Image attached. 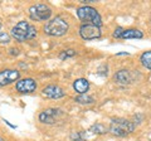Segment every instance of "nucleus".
<instances>
[{
    "label": "nucleus",
    "instance_id": "f257e3e1",
    "mask_svg": "<svg viewBox=\"0 0 151 141\" xmlns=\"http://www.w3.org/2000/svg\"><path fill=\"white\" fill-rule=\"evenodd\" d=\"M12 35L13 38L18 42H25L30 40L37 37V29L25 20H20L13 27L12 29Z\"/></svg>",
    "mask_w": 151,
    "mask_h": 141
},
{
    "label": "nucleus",
    "instance_id": "f03ea898",
    "mask_svg": "<svg viewBox=\"0 0 151 141\" xmlns=\"http://www.w3.org/2000/svg\"><path fill=\"white\" fill-rule=\"evenodd\" d=\"M134 130H135L134 122H131L130 120H126V119H121V117L112 119L110 127H108V131L113 136H117V137H125V136L134 132Z\"/></svg>",
    "mask_w": 151,
    "mask_h": 141
},
{
    "label": "nucleus",
    "instance_id": "7ed1b4c3",
    "mask_svg": "<svg viewBox=\"0 0 151 141\" xmlns=\"http://www.w3.org/2000/svg\"><path fill=\"white\" fill-rule=\"evenodd\" d=\"M77 17L83 24H92L100 28L102 25V18L100 15V13L92 6H88V5L79 6L77 9Z\"/></svg>",
    "mask_w": 151,
    "mask_h": 141
},
{
    "label": "nucleus",
    "instance_id": "20e7f679",
    "mask_svg": "<svg viewBox=\"0 0 151 141\" xmlns=\"http://www.w3.org/2000/svg\"><path fill=\"white\" fill-rule=\"evenodd\" d=\"M68 22L63 19L62 17H55L53 19L45 23L44 25V33L50 37H62L68 32Z\"/></svg>",
    "mask_w": 151,
    "mask_h": 141
},
{
    "label": "nucleus",
    "instance_id": "39448f33",
    "mask_svg": "<svg viewBox=\"0 0 151 141\" xmlns=\"http://www.w3.org/2000/svg\"><path fill=\"white\" fill-rule=\"evenodd\" d=\"M29 15L35 22H44L52 17V9L45 4H38L29 8Z\"/></svg>",
    "mask_w": 151,
    "mask_h": 141
},
{
    "label": "nucleus",
    "instance_id": "423d86ee",
    "mask_svg": "<svg viewBox=\"0 0 151 141\" xmlns=\"http://www.w3.org/2000/svg\"><path fill=\"white\" fill-rule=\"evenodd\" d=\"M63 116V111L60 109H47L39 114V121L42 124L53 125Z\"/></svg>",
    "mask_w": 151,
    "mask_h": 141
},
{
    "label": "nucleus",
    "instance_id": "0eeeda50",
    "mask_svg": "<svg viewBox=\"0 0 151 141\" xmlns=\"http://www.w3.org/2000/svg\"><path fill=\"white\" fill-rule=\"evenodd\" d=\"M79 35L84 40H93V39L101 38L102 32L100 27H96L92 24H82L81 28H79Z\"/></svg>",
    "mask_w": 151,
    "mask_h": 141
},
{
    "label": "nucleus",
    "instance_id": "6e6552de",
    "mask_svg": "<svg viewBox=\"0 0 151 141\" xmlns=\"http://www.w3.org/2000/svg\"><path fill=\"white\" fill-rule=\"evenodd\" d=\"M20 78V72L15 69L0 70V87H5L13 82H18Z\"/></svg>",
    "mask_w": 151,
    "mask_h": 141
},
{
    "label": "nucleus",
    "instance_id": "1a4fd4ad",
    "mask_svg": "<svg viewBox=\"0 0 151 141\" xmlns=\"http://www.w3.org/2000/svg\"><path fill=\"white\" fill-rule=\"evenodd\" d=\"M15 88L20 93H32L37 90V82L33 78H23L17 82Z\"/></svg>",
    "mask_w": 151,
    "mask_h": 141
},
{
    "label": "nucleus",
    "instance_id": "9d476101",
    "mask_svg": "<svg viewBox=\"0 0 151 141\" xmlns=\"http://www.w3.org/2000/svg\"><path fill=\"white\" fill-rule=\"evenodd\" d=\"M42 95L47 98H50V100H58V98H62L65 96V92L59 86L49 84V86H47L42 90Z\"/></svg>",
    "mask_w": 151,
    "mask_h": 141
},
{
    "label": "nucleus",
    "instance_id": "9b49d317",
    "mask_svg": "<svg viewBox=\"0 0 151 141\" xmlns=\"http://www.w3.org/2000/svg\"><path fill=\"white\" fill-rule=\"evenodd\" d=\"M115 81L119 84H130L132 82V74L129 69H120L115 73Z\"/></svg>",
    "mask_w": 151,
    "mask_h": 141
},
{
    "label": "nucleus",
    "instance_id": "f8f14e48",
    "mask_svg": "<svg viewBox=\"0 0 151 141\" xmlns=\"http://www.w3.org/2000/svg\"><path fill=\"white\" fill-rule=\"evenodd\" d=\"M73 88L79 95H86V92L89 90V82L86 78H78L73 82Z\"/></svg>",
    "mask_w": 151,
    "mask_h": 141
},
{
    "label": "nucleus",
    "instance_id": "ddd939ff",
    "mask_svg": "<svg viewBox=\"0 0 151 141\" xmlns=\"http://www.w3.org/2000/svg\"><path fill=\"white\" fill-rule=\"evenodd\" d=\"M141 38H144V33L140 29H135V28L125 29L121 35V39H141Z\"/></svg>",
    "mask_w": 151,
    "mask_h": 141
},
{
    "label": "nucleus",
    "instance_id": "4468645a",
    "mask_svg": "<svg viewBox=\"0 0 151 141\" xmlns=\"http://www.w3.org/2000/svg\"><path fill=\"white\" fill-rule=\"evenodd\" d=\"M140 62L146 69L151 70V50H146L140 55Z\"/></svg>",
    "mask_w": 151,
    "mask_h": 141
},
{
    "label": "nucleus",
    "instance_id": "2eb2a0df",
    "mask_svg": "<svg viewBox=\"0 0 151 141\" xmlns=\"http://www.w3.org/2000/svg\"><path fill=\"white\" fill-rule=\"evenodd\" d=\"M74 101L77 102V103H81V105H92V103L94 102V98L92 96H89V95H79L74 98Z\"/></svg>",
    "mask_w": 151,
    "mask_h": 141
},
{
    "label": "nucleus",
    "instance_id": "dca6fc26",
    "mask_svg": "<svg viewBox=\"0 0 151 141\" xmlns=\"http://www.w3.org/2000/svg\"><path fill=\"white\" fill-rule=\"evenodd\" d=\"M91 131H93L94 134H98V135H102V134H107V131L108 129L103 124H96V125H93L92 127H91Z\"/></svg>",
    "mask_w": 151,
    "mask_h": 141
},
{
    "label": "nucleus",
    "instance_id": "f3484780",
    "mask_svg": "<svg viewBox=\"0 0 151 141\" xmlns=\"http://www.w3.org/2000/svg\"><path fill=\"white\" fill-rule=\"evenodd\" d=\"M73 55H76V50L73 49H67V50H63L62 53H60L59 57L64 59V58H68V57H73Z\"/></svg>",
    "mask_w": 151,
    "mask_h": 141
},
{
    "label": "nucleus",
    "instance_id": "a211bd4d",
    "mask_svg": "<svg viewBox=\"0 0 151 141\" xmlns=\"http://www.w3.org/2000/svg\"><path fill=\"white\" fill-rule=\"evenodd\" d=\"M9 42H10V35L5 32H0V43L6 44V43H9Z\"/></svg>",
    "mask_w": 151,
    "mask_h": 141
},
{
    "label": "nucleus",
    "instance_id": "6ab92c4d",
    "mask_svg": "<svg viewBox=\"0 0 151 141\" xmlns=\"http://www.w3.org/2000/svg\"><path fill=\"white\" fill-rule=\"evenodd\" d=\"M124 28L122 27H117L116 29H115V32H113V38H116V39H121V35H122V33H124Z\"/></svg>",
    "mask_w": 151,
    "mask_h": 141
},
{
    "label": "nucleus",
    "instance_id": "aec40b11",
    "mask_svg": "<svg viewBox=\"0 0 151 141\" xmlns=\"http://www.w3.org/2000/svg\"><path fill=\"white\" fill-rule=\"evenodd\" d=\"M82 139H83L82 132H73L72 135H70V140L72 141H81Z\"/></svg>",
    "mask_w": 151,
    "mask_h": 141
},
{
    "label": "nucleus",
    "instance_id": "412c9836",
    "mask_svg": "<svg viewBox=\"0 0 151 141\" xmlns=\"http://www.w3.org/2000/svg\"><path fill=\"white\" fill-rule=\"evenodd\" d=\"M117 55H129V53H125V52H121V53H117Z\"/></svg>",
    "mask_w": 151,
    "mask_h": 141
},
{
    "label": "nucleus",
    "instance_id": "4be33fe9",
    "mask_svg": "<svg viewBox=\"0 0 151 141\" xmlns=\"http://www.w3.org/2000/svg\"><path fill=\"white\" fill-rule=\"evenodd\" d=\"M0 141H4V139L1 137V136H0Z\"/></svg>",
    "mask_w": 151,
    "mask_h": 141
},
{
    "label": "nucleus",
    "instance_id": "5701e85b",
    "mask_svg": "<svg viewBox=\"0 0 151 141\" xmlns=\"http://www.w3.org/2000/svg\"><path fill=\"white\" fill-rule=\"evenodd\" d=\"M0 28H1V22H0Z\"/></svg>",
    "mask_w": 151,
    "mask_h": 141
}]
</instances>
